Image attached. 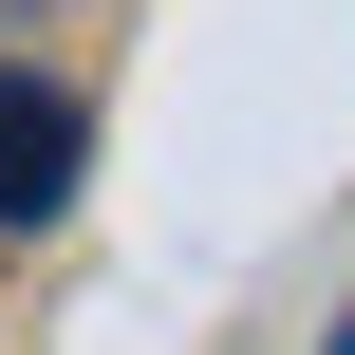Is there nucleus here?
<instances>
[{
    "label": "nucleus",
    "instance_id": "obj_1",
    "mask_svg": "<svg viewBox=\"0 0 355 355\" xmlns=\"http://www.w3.org/2000/svg\"><path fill=\"white\" fill-rule=\"evenodd\" d=\"M75 168H94V112H75L56 75H0V243H19V225H56V206H75Z\"/></svg>",
    "mask_w": 355,
    "mask_h": 355
},
{
    "label": "nucleus",
    "instance_id": "obj_2",
    "mask_svg": "<svg viewBox=\"0 0 355 355\" xmlns=\"http://www.w3.org/2000/svg\"><path fill=\"white\" fill-rule=\"evenodd\" d=\"M318 355H355V300H337V337H318Z\"/></svg>",
    "mask_w": 355,
    "mask_h": 355
}]
</instances>
